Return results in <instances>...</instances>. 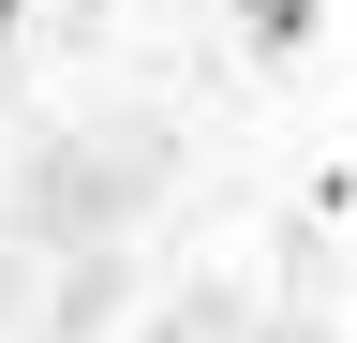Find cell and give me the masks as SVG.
<instances>
[{
  "mask_svg": "<svg viewBox=\"0 0 357 343\" xmlns=\"http://www.w3.org/2000/svg\"><path fill=\"white\" fill-rule=\"evenodd\" d=\"M238 15L268 30V45H298V30H312V0H238Z\"/></svg>",
  "mask_w": 357,
  "mask_h": 343,
  "instance_id": "cell-1",
  "label": "cell"
},
{
  "mask_svg": "<svg viewBox=\"0 0 357 343\" xmlns=\"http://www.w3.org/2000/svg\"><path fill=\"white\" fill-rule=\"evenodd\" d=\"M0 45H15V0H0Z\"/></svg>",
  "mask_w": 357,
  "mask_h": 343,
  "instance_id": "cell-2",
  "label": "cell"
}]
</instances>
